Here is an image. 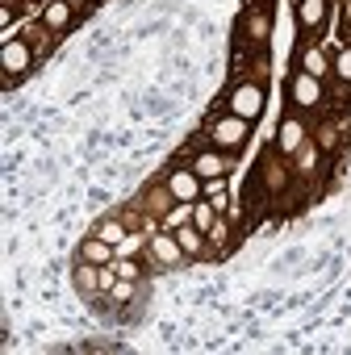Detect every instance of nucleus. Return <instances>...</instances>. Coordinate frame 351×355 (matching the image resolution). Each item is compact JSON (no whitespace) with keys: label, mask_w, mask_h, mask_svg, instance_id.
Returning <instances> with one entry per match:
<instances>
[{"label":"nucleus","mask_w":351,"mask_h":355,"mask_svg":"<svg viewBox=\"0 0 351 355\" xmlns=\"http://www.w3.org/2000/svg\"><path fill=\"white\" fill-rule=\"evenodd\" d=\"M167 193L180 201V205H193L201 197V175H193V171H171L167 175Z\"/></svg>","instance_id":"nucleus-1"},{"label":"nucleus","mask_w":351,"mask_h":355,"mask_svg":"<svg viewBox=\"0 0 351 355\" xmlns=\"http://www.w3.org/2000/svg\"><path fill=\"white\" fill-rule=\"evenodd\" d=\"M230 109H234V117H259V109H264V88H255V84H243V88H234V96H230Z\"/></svg>","instance_id":"nucleus-2"},{"label":"nucleus","mask_w":351,"mask_h":355,"mask_svg":"<svg viewBox=\"0 0 351 355\" xmlns=\"http://www.w3.org/2000/svg\"><path fill=\"white\" fill-rule=\"evenodd\" d=\"M214 142L226 146V150H239L247 142V117H222L214 125Z\"/></svg>","instance_id":"nucleus-3"},{"label":"nucleus","mask_w":351,"mask_h":355,"mask_svg":"<svg viewBox=\"0 0 351 355\" xmlns=\"http://www.w3.org/2000/svg\"><path fill=\"white\" fill-rule=\"evenodd\" d=\"M0 67H5L9 76H22L30 67V46L22 42H5V51H0Z\"/></svg>","instance_id":"nucleus-4"},{"label":"nucleus","mask_w":351,"mask_h":355,"mask_svg":"<svg viewBox=\"0 0 351 355\" xmlns=\"http://www.w3.org/2000/svg\"><path fill=\"white\" fill-rule=\"evenodd\" d=\"M293 101H297V105H318V101H322V84H318V76L301 71V76L293 80Z\"/></svg>","instance_id":"nucleus-5"},{"label":"nucleus","mask_w":351,"mask_h":355,"mask_svg":"<svg viewBox=\"0 0 351 355\" xmlns=\"http://www.w3.org/2000/svg\"><path fill=\"white\" fill-rule=\"evenodd\" d=\"M151 255H155L159 263H180L185 247H180V239H167V234H155V239H151Z\"/></svg>","instance_id":"nucleus-6"},{"label":"nucleus","mask_w":351,"mask_h":355,"mask_svg":"<svg viewBox=\"0 0 351 355\" xmlns=\"http://www.w3.org/2000/svg\"><path fill=\"white\" fill-rule=\"evenodd\" d=\"M301 142H305V125H301L297 117H284V121H280V150H289V155H293Z\"/></svg>","instance_id":"nucleus-7"},{"label":"nucleus","mask_w":351,"mask_h":355,"mask_svg":"<svg viewBox=\"0 0 351 355\" xmlns=\"http://www.w3.org/2000/svg\"><path fill=\"white\" fill-rule=\"evenodd\" d=\"M80 255H84V263H96V268H101V263H109L113 243H105V239L96 234V239H88V243H84V251H80Z\"/></svg>","instance_id":"nucleus-8"},{"label":"nucleus","mask_w":351,"mask_h":355,"mask_svg":"<svg viewBox=\"0 0 351 355\" xmlns=\"http://www.w3.org/2000/svg\"><path fill=\"white\" fill-rule=\"evenodd\" d=\"M42 21H46V30H63L71 21V5H67V0H51L46 13H42Z\"/></svg>","instance_id":"nucleus-9"},{"label":"nucleus","mask_w":351,"mask_h":355,"mask_svg":"<svg viewBox=\"0 0 351 355\" xmlns=\"http://www.w3.org/2000/svg\"><path fill=\"white\" fill-rule=\"evenodd\" d=\"M193 171L201 175V180H214V175H222V171H226V163H222L218 155H197V163H193Z\"/></svg>","instance_id":"nucleus-10"},{"label":"nucleus","mask_w":351,"mask_h":355,"mask_svg":"<svg viewBox=\"0 0 351 355\" xmlns=\"http://www.w3.org/2000/svg\"><path fill=\"white\" fill-rule=\"evenodd\" d=\"M326 21V0H301V26H322Z\"/></svg>","instance_id":"nucleus-11"},{"label":"nucleus","mask_w":351,"mask_h":355,"mask_svg":"<svg viewBox=\"0 0 351 355\" xmlns=\"http://www.w3.org/2000/svg\"><path fill=\"white\" fill-rule=\"evenodd\" d=\"M176 239H180V247H185L189 255H201V230H189V226H185Z\"/></svg>","instance_id":"nucleus-12"},{"label":"nucleus","mask_w":351,"mask_h":355,"mask_svg":"<svg viewBox=\"0 0 351 355\" xmlns=\"http://www.w3.org/2000/svg\"><path fill=\"white\" fill-rule=\"evenodd\" d=\"M193 222L197 230H214V205H193Z\"/></svg>","instance_id":"nucleus-13"},{"label":"nucleus","mask_w":351,"mask_h":355,"mask_svg":"<svg viewBox=\"0 0 351 355\" xmlns=\"http://www.w3.org/2000/svg\"><path fill=\"white\" fill-rule=\"evenodd\" d=\"M305 71L309 76H322L326 71V55L322 51H305Z\"/></svg>","instance_id":"nucleus-14"},{"label":"nucleus","mask_w":351,"mask_h":355,"mask_svg":"<svg viewBox=\"0 0 351 355\" xmlns=\"http://www.w3.org/2000/svg\"><path fill=\"white\" fill-rule=\"evenodd\" d=\"M96 234H101V239H105V243H113V247H117V243H121V239H126V230H121V226H117V222H105V226H101V230H96Z\"/></svg>","instance_id":"nucleus-15"},{"label":"nucleus","mask_w":351,"mask_h":355,"mask_svg":"<svg viewBox=\"0 0 351 355\" xmlns=\"http://www.w3.org/2000/svg\"><path fill=\"white\" fill-rule=\"evenodd\" d=\"M113 272H117L121 280H138V263H134V259H121V255H117V263H113Z\"/></svg>","instance_id":"nucleus-16"},{"label":"nucleus","mask_w":351,"mask_h":355,"mask_svg":"<svg viewBox=\"0 0 351 355\" xmlns=\"http://www.w3.org/2000/svg\"><path fill=\"white\" fill-rule=\"evenodd\" d=\"M251 38H268V13H251Z\"/></svg>","instance_id":"nucleus-17"},{"label":"nucleus","mask_w":351,"mask_h":355,"mask_svg":"<svg viewBox=\"0 0 351 355\" xmlns=\"http://www.w3.org/2000/svg\"><path fill=\"white\" fill-rule=\"evenodd\" d=\"M113 297H117V301H130V297H134V280H121V276H117V280H113Z\"/></svg>","instance_id":"nucleus-18"},{"label":"nucleus","mask_w":351,"mask_h":355,"mask_svg":"<svg viewBox=\"0 0 351 355\" xmlns=\"http://www.w3.org/2000/svg\"><path fill=\"white\" fill-rule=\"evenodd\" d=\"M334 71H339L343 80H351V46H347V51H339V59H334Z\"/></svg>","instance_id":"nucleus-19"},{"label":"nucleus","mask_w":351,"mask_h":355,"mask_svg":"<svg viewBox=\"0 0 351 355\" xmlns=\"http://www.w3.org/2000/svg\"><path fill=\"white\" fill-rule=\"evenodd\" d=\"M264 180H268V189H284V171H280L276 163H268V175H264Z\"/></svg>","instance_id":"nucleus-20"},{"label":"nucleus","mask_w":351,"mask_h":355,"mask_svg":"<svg viewBox=\"0 0 351 355\" xmlns=\"http://www.w3.org/2000/svg\"><path fill=\"white\" fill-rule=\"evenodd\" d=\"M209 239H214V243H218V247H222V243H226V239H230V230H226V222H218V226H214V230H209Z\"/></svg>","instance_id":"nucleus-21"},{"label":"nucleus","mask_w":351,"mask_h":355,"mask_svg":"<svg viewBox=\"0 0 351 355\" xmlns=\"http://www.w3.org/2000/svg\"><path fill=\"white\" fill-rule=\"evenodd\" d=\"M130 251H138V239H130V234H126V239L117 243V255H130Z\"/></svg>","instance_id":"nucleus-22"},{"label":"nucleus","mask_w":351,"mask_h":355,"mask_svg":"<svg viewBox=\"0 0 351 355\" xmlns=\"http://www.w3.org/2000/svg\"><path fill=\"white\" fill-rule=\"evenodd\" d=\"M343 13H347V21H351V0H347V9H343Z\"/></svg>","instance_id":"nucleus-23"}]
</instances>
